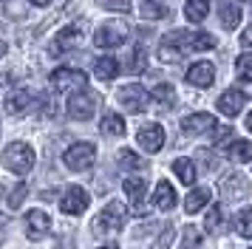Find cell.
Here are the masks:
<instances>
[{"label": "cell", "mask_w": 252, "mask_h": 249, "mask_svg": "<svg viewBox=\"0 0 252 249\" xmlns=\"http://www.w3.org/2000/svg\"><path fill=\"white\" fill-rule=\"evenodd\" d=\"M127 207L122 201H108L102 207V213L94 218V235H105V232H116L127 224Z\"/></svg>", "instance_id": "obj_1"}, {"label": "cell", "mask_w": 252, "mask_h": 249, "mask_svg": "<svg viewBox=\"0 0 252 249\" xmlns=\"http://www.w3.org/2000/svg\"><path fill=\"white\" fill-rule=\"evenodd\" d=\"M34 147L29 145V142H12V145L3 150V164H6V170H12V173H17V176H26L29 170L34 167Z\"/></svg>", "instance_id": "obj_2"}, {"label": "cell", "mask_w": 252, "mask_h": 249, "mask_svg": "<svg viewBox=\"0 0 252 249\" xmlns=\"http://www.w3.org/2000/svg\"><path fill=\"white\" fill-rule=\"evenodd\" d=\"M63 161H65L68 170L82 173V170H88L94 161H96V147H94L91 142H77V145H71L68 150H65Z\"/></svg>", "instance_id": "obj_3"}, {"label": "cell", "mask_w": 252, "mask_h": 249, "mask_svg": "<svg viewBox=\"0 0 252 249\" xmlns=\"http://www.w3.org/2000/svg\"><path fill=\"white\" fill-rule=\"evenodd\" d=\"M51 88L65 93V91H82L88 88V74L80 68H57L51 74Z\"/></svg>", "instance_id": "obj_4"}, {"label": "cell", "mask_w": 252, "mask_h": 249, "mask_svg": "<svg viewBox=\"0 0 252 249\" xmlns=\"http://www.w3.org/2000/svg\"><path fill=\"white\" fill-rule=\"evenodd\" d=\"M96 108H99V96L88 88L77 91L68 99V116L71 119H91L94 113H96Z\"/></svg>", "instance_id": "obj_5"}, {"label": "cell", "mask_w": 252, "mask_h": 249, "mask_svg": "<svg viewBox=\"0 0 252 249\" xmlns=\"http://www.w3.org/2000/svg\"><path fill=\"white\" fill-rule=\"evenodd\" d=\"M116 99H119V105H122V108H127L130 113H142V111H148L150 93L142 88V85L130 82V85H122V88L116 91Z\"/></svg>", "instance_id": "obj_6"}, {"label": "cell", "mask_w": 252, "mask_h": 249, "mask_svg": "<svg viewBox=\"0 0 252 249\" xmlns=\"http://www.w3.org/2000/svg\"><path fill=\"white\" fill-rule=\"evenodd\" d=\"M127 40V26L122 20H111L99 26L96 34H94V43L99 45V48H116V45H122Z\"/></svg>", "instance_id": "obj_7"}, {"label": "cell", "mask_w": 252, "mask_h": 249, "mask_svg": "<svg viewBox=\"0 0 252 249\" xmlns=\"http://www.w3.org/2000/svg\"><path fill=\"white\" fill-rule=\"evenodd\" d=\"M82 37H85V29H82L80 23H77V26H65V29L57 34V40L48 45V54L60 57V54H65V51H74V48L82 43Z\"/></svg>", "instance_id": "obj_8"}, {"label": "cell", "mask_w": 252, "mask_h": 249, "mask_svg": "<svg viewBox=\"0 0 252 249\" xmlns=\"http://www.w3.org/2000/svg\"><path fill=\"white\" fill-rule=\"evenodd\" d=\"M218 192H221L224 201H241L250 192V181L244 179L241 173H227L224 179L218 181Z\"/></svg>", "instance_id": "obj_9"}, {"label": "cell", "mask_w": 252, "mask_h": 249, "mask_svg": "<svg viewBox=\"0 0 252 249\" xmlns=\"http://www.w3.org/2000/svg\"><path fill=\"white\" fill-rule=\"evenodd\" d=\"M85 207H88V192L82 190L80 184L65 187L63 198H60V210L65 215H80V213H85Z\"/></svg>", "instance_id": "obj_10"}, {"label": "cell", "mask_w": 252, "mask_h": 249, "mask_svg": "<svg viewBox=\"0 0 252 249\" xmlns=\"http://www.w3.org/2000/svg\"><path fill=\"white\" fill-rule=\"evenodd\" d=\"M136 142H139L142 150H148V153H159L161 147H164V127L156 124V122L145 124V127L136 133Z\"/></svg>", "instance_id": "obj_11"}, {"label": "cell", "mask_w": 252, "mask_h": 249, "mask_svg": "<svg viewBox=\"0 0 252 249\" xmlns=\"http://www.w3.org/2000/svg\"><path fill=\"white\" fill-rule=\"evenodd\" d=\"M51 229V218H48L43 210H29L26 213V235L32 241H43Z\"/></svg>", "instance_id": "obj_12"}, {"label": "cell", "mask_w": 252, "mask_h": 249, "mask_svg": "<svg viewBox=\"0 0 252 249\" xmlns=\"http://www.w3.org/2000/svg\"><path fill=\"white\" fill-rule=\"evenodd\" d=\"M122 190H125V195L133 201V213L136 215H148V207L142 204V198H145V190H148V184H145V179H133V176H127L125 181H122Z\"/></svg>", "instance_id": "obj_13"}, {"label": "cell", "mask_w": 252, "mask_h": 249, "mask_svg": "<svg viewBox=\"0 0 252 249\" xmlns=\"http://www.w3.org/2000/svg\"><path fill=\"white\" fill-rule=\"evenodd\" d=\"M182 130L187 136L210 133V130H216V116H210V113H190V116L182 119Z\"/></svg>", "instance_id": "obj_14"}, {"label": "cell", "mask_w": 252, "mask_h": 249, "mask_svg": "<svg viewBox=\"0 0 252 249\" xmlns=\"http://www.w3.org/2000/svg\"><path fill=\"white\" fill-rule=\"evenodd\" d=\"M213 79H216V68L213 62H193V65L187 68V82L195 85V88H210L213 85Z\"/></svg>", "instance_id": "obj_15"}, {"label": "cell", "mask_w": 252, "mask_h": 249, "mask_svg": "<svg viewBox=\"0 0 252 249\" xmlns=\"http://www.w3.org/2000/svg\"><path fill=\"white\" fill-rule=\"evenodd\" d=\"M241 108H244V91L229 88L218 96V111L224 113V116H238Z\"/></svg>", "instance_id": "obj_16"}, {"label": "cell", "mask_w": 252, "mask_h": 249, "mask_svg": "<svg viewBox=\"0 0 252 249\" xmlns=\"http://www.w3.org/2000/svg\"><path fill=\"white\" fill-rule=\"evenodd\" d=\"M32 99H34V93L29 88H17L9 93V99H6V111L9 113H26L32 108Z\"/></svg>", "instance_id": "obj_17"}, {"label": "cell", "mask_w": 252, "mask_h": 249, "mask_svg": "<svg viewBox=\"0 0 252 249\" xmlns=\"http://www.w3.org/2000/svg\"><path fill=\"white\" fill-rule=\"evenodd\" d=\"M153 207L159 210H173L176 207V190H173L170 181H159L156 190H153Z\"/></svg>", "instance_id": "obj_18"}, {"label": "cell", "mask_w": 252, "mask_h": 249, "mask_svg": "<svg viewBox=\"0 0 252 249\" xmlns=\"http://www.w3.org/2000/svg\"><path fill=\"white\" fill-rule=\"evenodd\" d=\"M94 74L102 79V82H111V79L119 74V60H116V57H99V60L94 62Z\"/></svg>", "instance_id": "obj_19"}, {"label": "cell", "mask_w": 252, "mask_h": 249, "mask_svg": "<svg viewBox=\"0 0 252 249\" xmlns=\"http://www.w3.org/2000/svg\"><path fill=\"white\" fill-rule=\"evenodd\" d=\"M221 26L227 29V31H232V29H238L241 23V9L238 3H232V0H221Z\"/></svg>", "instance_id": "obj_20"}, {"label": "cell", "mask_w": 252, "mask_h": 249, "mask_svg": "<svg viewBox=\"0 0 252 249\" xmlns=\"http://www.w3.org/2000/svg\"><path fill=\"white\" fill-rule=\"evenodd\" d=\"M150 96H153V102H156V108H161V111H170L173 102H176V91H173V85L161 82V85H156V88L150 91Z\"/></svg>", "instance_id": "obj_21"}, {"label": "cell", "mask_w": 252, "mask_h": 249, "mask_svg": "<svg viewBox=\"0 0 252 249\" xmlns=\"http://www.w3.org/2000/svg\"><path fill=\"white\" fill-rule=\"evenodd\" d=\"M210 14V0H187L184 3V17L190 23H201Z\"/></svg>", "instance_id": "obj_22"}, {"label": "cell", "mask_w": 252, "mask_h": 249, "mask_svg": "<svg viewBox=\"0 0 252 249\" xmlns=\"http://www.w3.org/2000/svg\"><path fill=\"white\" fill-rule=\"evenodd\" d=\"M227 156L232 158V161H238V164L250 161L252 158V142H247V139H235V142H229Z\"/></svg>", "instance_id": "obj_23"}, {"label": "cell", "mask_w": 252, "mask_h": 249, "mask_svg": "<svg viewBox=\"0 0 252 249\" xmlns=\"http://www.w3.org/2000/svg\"><path fill=\"white\" fill-rule=\"evenodd\" d=\"M224 224H227V218H224V207H210L204 215V229L210 232V235H218L221 229H224Z\"/></svg>", "instance_id": "obj_24"}, {"label": "cell", "mask_w": 252, "mask_h": 249, "mask_svg": "<svg viewBox=\"0 0 252 249\" xmlns=\"http://www.w3.org/2000/svg\"><path fill=\"white\" fill-rule=\"evenodd\" d=\"M210 204V190L207 187H195L190 195H187V201H184V210L193 215V213H201V207Z\"/></svg>", "instance_id": "obj_25"}, {"label": "cell", "mask_w": 252, "mask_h": 249, "mask_svg": "<svg viewBox=\"0 0 252 249\" xmlns=\"http://www.w3.org/2000/svg\"><path fill=\"white\" fill-rule=\"evenodd\" d=\"M173 173L179 176L182 184H195V164L190 158H176L173 161Z\"/></svg>", "instance_id": "obj_26"}, {"label": "cell", "mask_w": 252, "mask_h": 249, "mask_svg": "<svg viewBox=\"0 0 252 249\" xmlns=\"http://www.w3.org/2000/svg\"><path fill=\"white\" fill-rule=\"evenodd\" d=\"M139 11H142V17H148V20H164V17H170V9H167L164 3H153V0H145V3L139 6Z\"/></svg>", "instance_id": "obj_27"}, {"label": "cell", "mask_w": 252, "mask_h": 249, "mask_svg": "<svg viewBox=\"0 0 252 249\" xmlns=\"http://www.w3.org/2000/svg\"><path fill=\"white\" fill-rule=\"evenodd\" d=\"M99 130L105 136H125V119L122 116H116V113H108L99 124Z\"/></svg>", "instance_id": "obj_28"}, {"label": "cell", "mask_w": 252, "mask_h": 249, "mask_svg": "<svg viewBox=\"0 0 252 249\" xmlns=\"http://www.w3.org/2000/svg\"><path fill=\"white\" fill-rule=\"evenodd\" d=\"M235 232L241 238H252V207H247L235 215Z\"/></svg>", "instance_id": "obj_29"}, {"label": "cell", "mask_w": 252, "mask_h": 249, "mask_svg": "<svg viewBox=\"0 0 252 249\" xmlns=\"http://www.w3.org/2000/svg\"><path fill=\"white\" fill-rule=\"evenodd\" d=\"M204 238H201V229L198 226H184L182 235V249H201Z\"/></svg>", "instance_id": "obj_30"}, {"label": "cell", "mask_w": 252, "mask_h": 249, "mask_svg": "<svg viewBox=\"0 0 252 249\" xmlns=\"http://www.w3.org/2000/svg\"><path fill=\"white\" fill-rule=\"evenodd\" d=\"M119 167L122 170H142L145 167V158L142 156H136V153H133V150H119Z\"/></svg>", "instance_id": "obj_31"}, {"label": "cell", "mask_w": 252, "mask_h": 249, "mask_svg": "<svg viewBox=\"0 0 252 249\" xmlns=\"http://www.w3.org/2000/svg\"><path fill=\"white\" fill-rule=\"evenodd\" d=\"M182 57H184V51L179 48V45L167 43V40H161L159 43V60L161 62H179Z\"/></svg>", "instance_id": "obj_32"}, {"label": "cell", "mask_w": 252, "mask_h": 249, "mask_svg": "<svg viewBox=\"0 0 252 249\" xmlns=\"http://www.w3.org/2000/svg\"><path fill=\"white\" fill-rule=\"evenodd\" d=\"M193 48L210 51V48H216V37H213L210 31H193Z\"/></svg>", "instance_id": "obj_33"}, {"label": "cell", "mask_w": 252, "mask_h": 249, "mask_svg": "<svg viewBox=\"0 0 252 249\" xmlns=\"http://www.w3.org/2000/svg\"><path fill=\"white\" fill-rule=\"evenodd\" d=\"M130 74H142L145 68H148V54H145V48H136L133 54H130Z\"/></svg>", "instance_id": "obj_34"}, {"label": "cell", "mask_w": 252, "mask_h": 249, "mask_svg": "<svg viewBox=\"0 0 252 249\" xmlns=\"http://www.w3.org/2000/svg\"><path fill=\"white\" fill-rule=\"evenodd\" d=\"M235 71H238V77H247L252 82V54H241L235 60Z\"/></svg>", "instance_id": "obj_35"}, {"label": "cell", "mask_w": 252, "mask_h": 249, "mask_svg": "<svg viewBox=\"0 0 252 249\" xmlns=\"http://www.w3.org/2000/svg\"><path fill=\"white\" fill-rule=\"evenodd\" d=\"M26 195H29L26 184H17V187H14L12 192H9V207H12V210H17V207H20V204L26 201Z\"/></svg>", "instance_id": "obj_36"}, {"label": "cell", "mask_w": 252, "mask_h": 249, "mask_svg": "<svg viewBox=\"0 0 252 249\" xmlns=\"http://www.w3.org/2000/svg\"><path fill=\"white\" fill-rule=\"evenodd\" d=\"M99 6L108 11H130L133 9V3L130 0H99Z\"/></svg>", "instance_id": "obj_37"}, {"label": "cell", "mask_w": 252, "mask_h": 249, "mask_svg": "<svg viewBox=\"0 0 252 249\" xmlns=\"http://www.w3.org/2000/svg\"><path fill=\"white\" fill-rule=\"evenodd\" d=\"M6 14H12V17H23L26 14V3L23 0H9V3H6Z\"/></svg>", "instance_id": "obj_38"}, {"label": "cell", "mask_w": 252, "mask_h": 249, "mask_svg": "<svg viewBox=\"0 0 252 249\" xmlns=\"http://www.w3.org/2000/svg\"><path fill=\"white\" fill-rule=\"evenodd\" d=\"M232 139V127H216V142L218 145H224V142H229Z\"/></svg>", "instance_id": "obj_39"}, {"label": "cell", "mask_w": 252, "mask_h": 249, "mask_svg": "<svg viewBox=\"0 0 252 249\" xmlns=\"http://www.w3.org/2000/svg\"><path fill=\"white\" fill-rule=\"evenodd\" d=\"M241 45H244V48H252V26L241 31Z\"/></svg>", "instance_id": "obj_40"}, {"label": "cell", "mask_w": 252, "mask_h": 249, "mask_svg": "<svg viewBox=\"0 0 252 249\" xmlns=\"http://www.w3.org/2000/svg\"><path fill=\"white\" fill-rule=\"evenodd\" d=\"M170 241H173V226H164V235H161L159 247H161V249H164V247H170Z\"/></svg>", "instance_id": "obj_41"}, {"label": "cell", "mask_w": 252, "mask_h": 249, "mask_svg": "<svg viewBox=\"0 0 252 249\" xmlns=\"http://www.w3.org/2000/svg\"><path fill=\"white\" fill-rule=\"evenodd\" d=\"M29 3H34V6H48L51 0H29Z\"/></svg>", "instance_id": "obj_42"}, {"label": "cell", "mask_w": 252, "mask_h": 249, "mask_svg": "<svg viewBox=\"0 0 252 249\" xmlns=\"http://www.w3.org/2000/svg\"><path fill=\"white\" fill-rule=\"evenodd\" d=\"M247 130H250V133H252V111L247 113Z\"/></svg>", "instance_id": "obj_43"}, {"label": "cell", "mask_w": 252, "mask_h": 249, "mask_svg": "<svg viewBox=\"0 0 252 249\" xmlns=\"http://www.w3.org/2000/svg\"><path fill=\"white\" fill-rule=\"evenodd\" d=\"M6 54V43H3V40H0V57Z\"/></svg>", "instance_id": "obj_44"}, {"label": "cell", "mask_w": 252, "mask_h": 249, "mask_svg": "<svg viewBox=\"0 0 252 249\" xmlns=\"http://www.w3.org/2000/svg\"><path fill=\"white\" fill-rule=\"evenodd\" d=\"M99 249H119L116 244H105V247H99Z\"/></svg>", "instance_id": "obj_45"}]
</instances>
